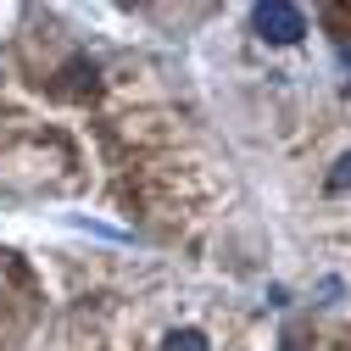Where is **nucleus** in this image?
Here are the masks:
<instances>
[{
	"label": "nucleus",
	"mask_w": 351,
	"mask_h": 351,
	"mask_svg": "<svg viewBox=\"0 0 351 351\" xmlns=\"http://www.w3.org/2000/svg\"><path fill=\"white\" fill-rule=\"evenodd\" d=\"M251 23H256V34L268 39V45H295V39L306 34V17L295 6H285V0H262V6L251 12Z\"/></svg>",
	"instance_id": "1"
},
{
	"label": "nucleus",
	"mask_w": 351,
	"mask_h": 351,
	"mask_svg": "<svg viewBox=\"0 0 351 351\" xmlns=\"http://www.w3.org/2000/svg\"><path fill=\"white\" fill-rule=\"evenodd\" d=\"M329 190H335V195H346V190H351V156H340V162H335V173H329Z\"/></svg>",
	"instance_id": "3"
},
{
	"label": "nucleus",
	"mask_w": 351,
	"mask_h": 351,
	"mask_svg": "<svg viewBox=\"0 0 351 351\" xmlns=\"http://www.w3.org/2000/svg\"><path fill=\"white\" fill-rule=\"evenodd\" d=\"M167 351H206V335L201 329H173L167 335Z\"/></svg>",
	"instance_id": "2"
}]
</instances>
